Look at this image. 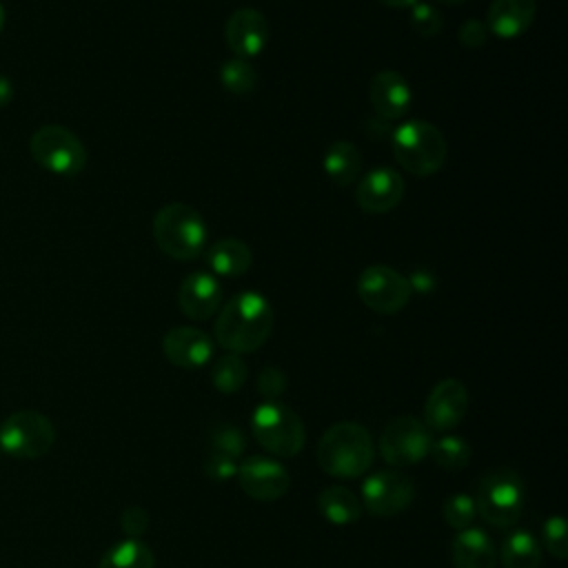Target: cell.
Returning a JSON list of instances; mask_svg holds the SVG:
<instances>
[{
  "label": "cell",
  "mask_w": 568,
  "mask_h": 568,
  "mask_svg": "<svg viewBox=\"0 0 568 568\" xmlns=\"http://www.w3.org/2000/svg\"><path fill=\"white\" fill-rule=\"evenodd\" d=\"M273 331L271 302L257 291L233 295L215 320V339L229 353L257 351Z\"/></svg>",
  "instance_id": "cell-1"
},
{
  "label": "cell",
  "mask_w": 568,
  "mask_h": 568,
  "mask_svg": "<svg viewBox=\"0 0 568 568\" xmlns=\"http://www.w3.org/2000/svg\"><path fill=\"white\" fill-rule=\"evenodd\" d=\"M375 457L371 433L357 422H337L324 430L317 444V464L337 479L362 477Z\"/></svg>",
  "instance_id": "cell-2"
},
{
  "label": "cell",
  "mask_w": 568,
  "mask_h": 568,
  "mask_svg": "<svg viewBox=\"0 0 568 568\" xmlns=\"http://www.w3.org/2000/svg\"><path fill=\"white\" fill-rule=\"evenodd\" d=\"M153 237L160 251L173 260L189 262L197 257L206 242L202 215L182 202L164 204L153 217Z\"/></svg>",
  "instance_id": "cell-3"
},
{
  "label": "cell",
  "mask_w": 568,
  "mask_h": 568,
  "mask_svg": "<svg viewBox=\"0 0 568 568\" xmlns=\"http://www.w3.org/2000/svg\"><path fill=\"white\" fill-rule=\"evenodd\" d=\"M395 160L413 175H433L446 162V140L426 120H408L393 133Z\"/></svg>",
  "instance_id": "cell-4"
},
{
  "label": "cell",
  "mask_w": 568,
  "mask_h": 568,
  "mask_svg": "<svg viewBox=\"0 0 568 568\" xmlns=\"http://www.w3.org/2000/svg\"><path fill=\"white\" fill-rule=\"evenodd\" d=\"M473 499L484 521L495 528H510L524 508V484L515 470L495 468L481 477Z\"/></svg>",
  "instance_id": "cell-5"
},
{
  "label": "cell",
  "mask_w": 568,
  "mask_h": 568,
  "mask_svg": "<svg viewBox=\"0 0 568 568\" xmlns=\"http://www.w3.org/2000/svg\"><path fill=\"white\" fill-rule=\"evenodd\" d=\"M255 442L277 457H295L304 448V424L300 415L277 402H262L251 415Z\"/></svg>",
  "instance_id": "cell-6"
},
{
  "label": "cell",
  "mask_w": 568,
  "mask_h": 568,
  "mask_svg": "<svg viewBox=\"0 0 568 568\" xmlns=\"http://www.w3.org/2000/svg\"><path fill=\"white\" fill-rule=\"evenodd\" d=\"M55 444L53 422L31 408L11 413L0 424V450L13 459H38Z\"/></svg>",
  "instance_id": "cell-7"
},
{
  "label": "cell",
  "mask_w": 568,
  "mask_h": 568,
  "mask_svg": "<svg viewBox=\"0 0 568 568\" xmlns=\"http://www.w3.org/2000/svg\"><path fill=\"white\" fill-rule=\"evenodd\" d=\"M29 151L38 166L55 175H78L87 164L82 140L67 126L44 124L29 138Z\"/></svg>",
  "instance_id": "cell-8"
},
{
  "label": "cell",
  "mask_w": 568,
  "mask_h": 568,
  "mask_svg": "<svg viewBox=\"0 0 568 568\" xmlns=\"http://www.w3.org/2000/svg\"><path fill=\"white\" fill-rule=\"evenodd\" d=\"M430 430L413 415L393 417L379 437L382 457L390 466H410L422 462L430 453Z\"/></svg>",
  "instance_id": "cell-9"
},
{
  "label": "cell",
  "mask_w": 568,
  "mask_h": 568,
  "mask_svg": "<svg viewBox=\"0 0 568 568\" xmlns=\"http://www.w3.org/2000/svg\"><path fill=\"white\" fill-rule=\"evenodd\" d=\"M357 295L371 311L393 315L408 304L410 282L399 271L384 264H375L359 273Z\"/></svg>",
  "instance_id": "cell-10"
},
{
  "label": "cell",
  "mask_w": 568,
  "mask_h": 568,
  "mask_svg": "<svg viewBox=\"0 0 568 568\" xmlns=\"http://www.w3.org/2000/svg\"><path fill=\"white\" fill-rule=\"evenodd\" d=\"M415 497L413 481L397 470H377L362 484V501L377 517H395L410 506Z\"/></svg>",
  "instance_id": "cell-11"
},
{
  "label": "cell",
  "mask_w": 568,
  "mask_h": 568,
  "mask_svg": "<svg viewBox=\"0 0 568 568\" xmlns=\"http://www.w3.org/2000/svg\"><path fill=\"white\" fill-rule=\"evenodd\" d=\"M242 490L257 501H275L288 490V470L273 457L253 455L237 466Z\"/></svg>",
  "instance_id": "cell-12"
},
{
  "label": "cell",
  "mask_w": 568,
  "mask_h": 568,
  "mask_svg": "<svg viewBox=\"0 0 568 568\" xmlns=\"http://www.w3.org/2000/svg\"><path fill=\"white\" fill-rule=\"evenodd\" d=\"M468 410V390L459 379H442L433 386L424 404V424L430 430L455 428Z\"/></svg>",
  "instance_id": "cell-13"
},
{
  "label": "cell",
  "mask_w": 568,
  "mask_h": 568,
  "mask_svg": "<svg viewBox=\"0 0 568 568\" xmlns=\"http://www.w3.org/2000/svg\"><path fill=\"white\" fill-rule=\"evenodd\" d=\"M224 38L235 58L251 60L260 55L268 40V22L266 18L251 7L235 9L224 27Z\"/></svg>",
  "instance_id": "cell-14"
},
{
  "label": "cell",
  "mask_w": 568,
  "mask_h": 568,
  "mask_svg": "<svg viewBox=\"0 0 568 568\" xmlns=\"http://www.w3.org/2000/svg\"><path fill=\"white\" fill-rule=\"evenodd\" d=\"M404 197V178L388 166L368 171L355 186V200L366 213H386Z\"/></svg>",
  "instance_id": "cell-15"
},
{
  "label": "cell",
  "mask_w": 568,
  "mask_h": 568,
  "mask_svg": "<svg viewBox=\"0 0 568 568\" xmlns=\"http://www.w3.org/2000/svg\"><path fill=\"white\" fill-rule=\"evenodd\" d=\"M162 351L173 366L200 368L213 357V339L193 326H173L162 337Z\"/></svg>",
  "instance_id": "cell-16"
},
{
  "label": "cell",
  "mask_w": 568,
  "mask_h": 568,
  "mask_svg": "<svg viewBox=\"0 0 568 568\" xmlns=\"http://www.w3.org/2000/svg\"><path fill=\"white\" fill-rule=\"evenodd\" d=\"M222 302V288L220 282L206 273V271H195L189 273L178 291V304L182 313L191 320H209L213 313H217Z\"/></svg>",
  "instance_id": "cell-17"
},
{
  "label": "cell",
  "mask_w": 568,
  "mask_h": 568,
  "mask_svg": "<svg viewBox=\"0 0 568 568\" xmlns=\"http://www.w3.org/2000/svg\"><path fill=\"white\" fill-rule=\"evenodd\" d=\"M368 98L377 115L382 118H402L410 109L413 91L406 78L397 71H379L368 84Z\"/></svg>",
  "instance_id": "cell-18"
},
{
  "label": "cell",
  "mask_w": 568,
  "mask_h": 568,
  "mask_svg": "<svg viewBox=\"0 0 568 568\" xmlns=\"http://www.w3.org/2000/svg\"><path fill=\"white\" fill-rule=\"evenodd\" d=\"M535 0H493L486 16L488 33L510 40L528 31L535 20Z\"/></svg>",
  "instance_id": "cell-19"
},
{
  "label": "cell",
  "mask_w": 568,
  "mask_h": 568,
  "mask_svg": "<svg viewBox=\"0 0 568 568\" xmlns=\"http://www.w3.org/2000/svg\"><path fill=\"white\" fill-rule=\"evenodd\" d=\"M450 550L455 568H495L497 564L495 544L481 528L457 530Z\"/></svg>",
  "instance_id": "cell-20"
},
{
  "label": "cell",
  "mask_w": 568,
  "mask_h": 568,
  "mask_svg": "<svg viewBox=\"0 0 568 568\" xmlns=\"http://www.w3.org/2000/svg\"><path fill=\"white\" fill-rule=\"evenodd\" d=\"M209 266L224 277H240L251 268L253 253L248 244L237 237H222L209 248Z\"/></svg>",
  "instance_id": "cell-21"
},
{
  "label": "cell",
  "mask_w": 568,
  "mask_h": 568,
  "mask_svg": "<svg viewBox=\"0 0 568 568\" xmlns=\"http://www.w3.org/2000/svg\"><path fill=\"white\" fill-rule=\"evenodd\" d=\"M317 508L322 517L335 526H346L359 519L362 501L357 495L344 486H328L317 497Z\"/></svg>",
  "instance_id": "cell-22"
},
{
  "label": "cell",
  "mask_w": 568,
  "mask_h": 568,
  "mask_svg": "<svg viewBox=\"0 0 568 568\" xmlns=\"http://www.w3.org/2000/svg\"><path fill=\"white\" fill-rule=\"evenodd\" d=\"M324 171L337 186H348L362 171L359 149L346 140L333 142L324 153Z\"/></svg>",
  "instance_id": "cell-23"
},
{
  "label": "cell",
  "mask_w": 568,
  "mask_h": 568,
  "mask_svg": "<svg viewBox=\"0 0 568 568\" xmlns=\"http://www.w3.org/2000/svg\"><path fill=\"white\" fill-rule=\"evenodd\" d=\"M499 561L504 568H539L541 548L528 530L515 528L501 541Z\"/></svg>",
  "instance_id": "cell-24"
},
{
  "label": "cell",
  "mask_w": 568,
  "mask_h": 568,
  "mask_svg": "<svg viewBox=\"0 0 568 568\" xmlns=\"http://www.w3.org/2000/svg\"><path fill=\"white\" fill-rule=\"evenodd\" d=\"M155 555L149 544L138 537L113 544L100 559L98 568H153Z\"/></svg>",
  "instance_id": "cell-25"
},
{
  "label": "cell",
  "mask_w": 568,
  "mask_h": 568,
  "mask_svg": "<svg viewBox=\"0 0 568 568\" xmlns=\"http://www.w3.org/2000/svg\"><path fill=\"white\" fill-rule=\"evenodd\" d=\"M246 375H248L246 362L237 353H229V355L217 357L213 362V368H211V382L224 395L237 393L244 386Z\"/></svg>",
  "instance_id": "cell-26"
},
{
  "label": "cell",
  "mask_w": 568,
  "mask_h": 568,
  "mask_svg": "<svg viewBox=\"0 0 568 568\" xmlns=\"http://www.w3.org/2000/svg\"><path fill=\"white\" fill-rule=\"evenodd\" d=\"M220 82L233 95H246L257 87V73L248 60L229 58L220 67Z\"/></svg>",
  "instance_id": "cell-27"
},
{
  "label": "cell",
  "mask_w": 568,
  "mask_h": 568,
  "mask_svg": "<svg viewBox=\"0 0 568 568\" xmlns=\"http://www.w3.org/2000/svg\"><path fill=\"white\" fill-rule=\"evenodd\" d=\"M430 455L437 462V466H442L446 470H459L470 462L473 450L464 437L444 435L430 444Z\"/></svg>",
  "instance_id": "cell-28"
},
{
  "label": "cell",
  "mask_w": 568,
  "mask_h": 568,
  "mask_svg": "<svg viewBox=\"0 0 568 568\" xmlns=\"http://www.w3.org/2000/svg\"><path fill=\"white\" fill-rule=\"evenodd\" d=\"M244 435L235 424L217 422L209 428V453H220L231 459H237L244 453Z\"/></svg>",
  "instance_id": "cell-29"
},
{
  "label": "cell",
  "mask_w": 568,
  "mask_h": 568,
  "mask_svg": "<svg viewBox=\"0 0 568 568\" xmlns=\"http://www.w3.org/2000/svg\"><path fill=\"white\" fill-rule=\"evenodd\" d=\"M442 515L444 521L455 528V530H464L468 528L475 517H477V508H475V499L466 493H453L444 499L442 504Z\"/></svg>",
  "instance_id": "cell-30"
},
{
  "label": "cell",
  "mask_w": 568,
  "mask_h": 568,
  "mask_svg": "<svg viewBox=\"0 0 568 568\" xmlns=\"http://www.w3.org/2000/svg\"><path fill=\"white\" fill-rule=\"evenodd\" d=\"M410 24L419 36L430 38L442 29V13L428 2H415L410 7Z\"/></svg>",
  "instance_id": "cell-31"
},
{
  "label": "cell",
  "mask_w": 568,
  "mask_h": 568,
  "mask_svg": "<svg viewBox=\"0 0 568 568\" xmlns=\"http://www.w3.org/2000/svg\"><path fill=\"white\" fill-rule=\"evenodd\" d=\"M544 544L552 557L566 559L568 544H566V519L561 515H552L544 521Z\"/></svg>",
  "instance_id": "cell-32"
},
{
  "label": "cell",
  "mask_w": 568,
  "mask_h": 568,
  "mask_svg": "<svg viewBox=\"0 0 568 568\" xmlns=\"http://www.w3.org/2000/svg\"><path fill=\"white\" fill-rule=\"evenodd\" d=\"M204 473L213 481H229L231 477L237 475V464L235 459L220 455V453H209L204 457Z\"/></svg>",
  "instance_id": "cell-33"
},
{
  "label": "cell",
  "mask_w": 568,
  "mask_h": 568,
  "mask_svg": "<svg viewBox=\"0 0 568 568\" xmlns=\"http://www.w3.org/2000/svg\"><path fill=\"white\" fill-rule=\"evenodd\" d=\"M286 388V375L275 368V366H266L260 377H257V390L266 397V402H273L275 397H280Z\"/></svg>",
  "instance_id": "cell-34"
},
{
  "label": "cell",
  "mask_w": 568,
  "mask_h": 568,
  "mask_svg": "<svg viewBox=\"0 0 568 568\" xmlns=\"http://www.w3.org/2000/svg\"><path fill=\"white\" fill-rule=\"evenodd\" d=\"M120 526L129 537H140L149 528V513L142 506H129L120 515Z\"/></svg>",
  "instance_id": "cell-35"
},
{
  "label": "cell",
  "mask_w": 568,
  "mask_h": 568,
  "mask_svg": "<svg viewBox=\"0 0 568 568\" xmlns=\"http://www.w3.org/2000/svg\"><path fill=\"white\" fill-rule=\"evenodd\" d=\"M457 38H459V42H462L464 47L475 49V47L486 44V40H488V29H486L484 22L470 18V20H466V22L459 27Z\"/></svg>",
  "instance_id": "cell-36"
},
{
  "label": "cell",
  "mask_w": 568,
  "mask_h": 568,
  "mask_svg": "<svg viewBox=\"0 0 568 568\" xmlns=\"http://www.w3.org/2000/svg\"><path fill=\"white\" fill-rule=\"evenodd\" d=\"M13 100V84L7 75L0 73V109Z\"/></svg>",
  "instance_id": "cell-37"
},
{
  "label": "cell",
  "mask_w": 568,
  "mask_h": 568,
  "mask_svg": "<svg viewBox=\"0 0 568 568\" xmlns=\"http://www.w3.org/2000/svg\"><path fill=\"white\" fill-rule=\"evenodd\" d=\"M377 2H382L384 7H390V9H410L419 0H377Z\"/></svg>",
  "instance_id": "cell-38"
},
{
  "label": "cell",
  "mask_w": 568,
  "mask_h": 568,
  "mask_svg": "<svg viewBox=\"0 0 568 568\" xmlns=\"http://www.w3.org/2000/svg\"><path fill=\"white\" fill-rule=\"evenodd\" d=\"M4 20H7V11H4V4L0 2V33H2V29H4Z\"/></svg>",
  "instance_id": "cell-39"
},
{
  "label": "cell",
  "mask_w": 568,
  "mask_h": 568,
  "mask_svg": "<svg viewBox=\"0 0 568 568\" xmlns=\"http://www.w3.org/2000/svg\"><path fill=\"white\" fill-rule=\"evenodd\" d=\"M437 2H442V4H448V7H453V4H462V2H466V0H437Z\"/></svg>",
  "instance_id": "cell-40"
}]
</instances>
